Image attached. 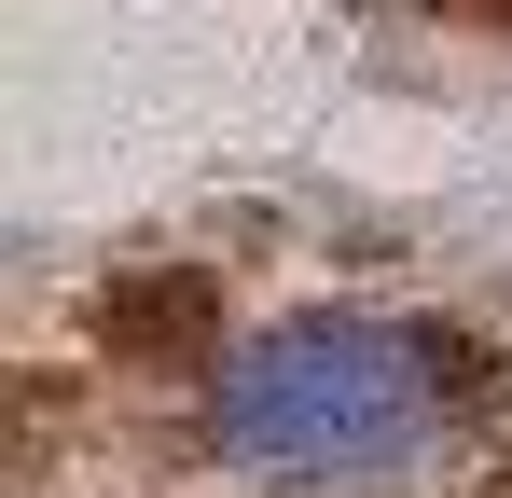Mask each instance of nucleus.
<instances>
[{
  "mask_svg": "<svg viewBox=\"0 0 512 498\" xmlns=\"http://www.w3.org/2000/svg\"><path fill=\"white\" fill-rule=\"evenodd\" d=\"M485 402V360L429 319H277L236 332L208 374V457L263 498H388L457 457Z\"/></svg>",
  "mask_w": 512,
  "mask_h": 498,
  "instance_id": "nucleus-1",
  "label": "nucleus"
}]
</instances>
